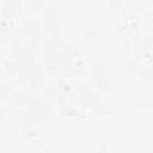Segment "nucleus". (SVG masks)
I'll use <instances>...</instances> for the list:
<instances>
[]
</instances>
